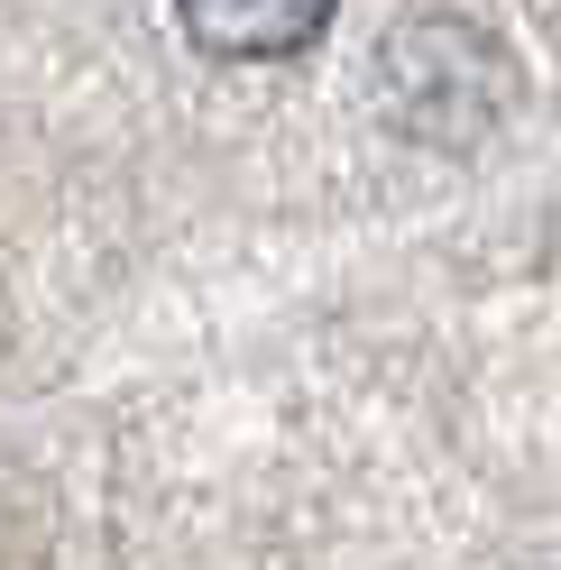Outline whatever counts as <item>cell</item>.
I'll use <instances>...</instances> for the list:
<instances>
[{
	"label": "cell",
	"mask_w": 561,
	"mask_h": 570,
	"mask_svg": "<svg viewBox=\"0 0 561 570\" xmlns=\"http://www.w3.org/2000/svg\"><path fill=\"white\" fill-rule=\"evenodd\" d=\"M377 92H387L396 129L433 138V148H470V138H488L506 120L515 65L470 19H414L405 38H387V56H377Z\"/></svg>",
	"instance_id": "1"
},
{
	"label": "cell",
	"mask_w": 561,
	"mask_h": 570,
	"mask_svg": "<svg viewBox=\"0 0 561 570\" xmlns=\"http://www.w3.org/2000/svg\"><path fill=\"white\" fill-rule=\"evenodd\" d=\"M341 0H175V28L222 65H286L332 28Z\"/></svg>",
	"instance_id": "2"
}]
</instances>
